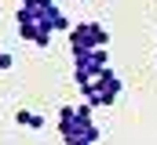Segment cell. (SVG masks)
<instances>
[{"label":"cell","instance_id":"obj_4","mask_svg":"<svg viewBox=\"0 0 157 145\" xmlns=\"http://www.w3.org/2000/svg\"><path fill=\"white\" fill-rule=\"evenodd\" d=\"M70 58H73V80H77V87L88 83V80H95L102 69H110L106 47H95V51H70Z\"/></svg>","mask_w":157,"mask_h":145},{"label":"cell","instance_id":"obj_5","mask_svg":"<svg viewBox=\"0 0 157 145\" xmlns=\"http://www.w3.org/2000/svg\"><path fill=\"white\" fill-rule=\"evenodd\" d=\"M15 29H18L22 40H29L33 47H48V44H51V29H48L44 22H37V18H33V22H26V26H15Z\"/></svg>","mask_w":157,"mask_h":145},{"label":"cell","instance_id":"obj_6","mask_svg":"<svg viewBox=\"0 0 157 145\" xmlns=\"http://www.w3.org/2000/svg\"><path fill=\"white\" fill-rule=\"evenodd\" d=\"M15 123L26 127V131H44V116L33 109H15Z\"/></svg>","mask_w":157,"mask_h":145},{"label":"cell","instance_id":"obj_7","mask_svg":"<svg viewBox=\"0 0 157 145\" xmlns=\"http://www.w3.org/2000/svg\"><path fill=\"white\" fill-rule=\"evenodd\" d=\"M11 65H15V58H11L7 51H0V72H7V69H11Z\"/></svg>","mask_w":157,"mask_h":145},{"label":"cell","instance_id":"obj_3","mask_svg":"<svg viewBox=\"0 0 157 145\" xmlns=\"http://www.w3.org/2000/svg\"><path fill=\"white\" fill-rule=\"evenodd\" d=\"M66 36H70V51H95L110 44V29L102 22H73Z\"/></svg>","mask_w":157,"mask_h":145},{"label":"cell","instance_id":"obj_2","mask_svg":"<svg viewBox=\"0 0 157 145\" xmlns=\"http://www.w3.org/2000/svg\"><path fill=\"white\" fill-rule=\"evenodd\" d=\"M121 91H124V80H121L113 69H102L95 80H88V83H80V94H84V102L91 109H102V105H113L121 98Z\"/></svg>","mask_w":157,"mask_h":145},{"label":"cell","instance_id":"obj_1","mask_svg":"<svg viewBox=\"0 0 157 145\" xmlns=\"http://www.w3.org/2000/svg\"><path fill=\"white\" fill-rule=\"evenodd\" d=\"M99 123L91 120V105H62L59 109V138L62 145H95L99 142Z\"/></svg>","mask_w":157,"mask_h":145}]
</instances>
